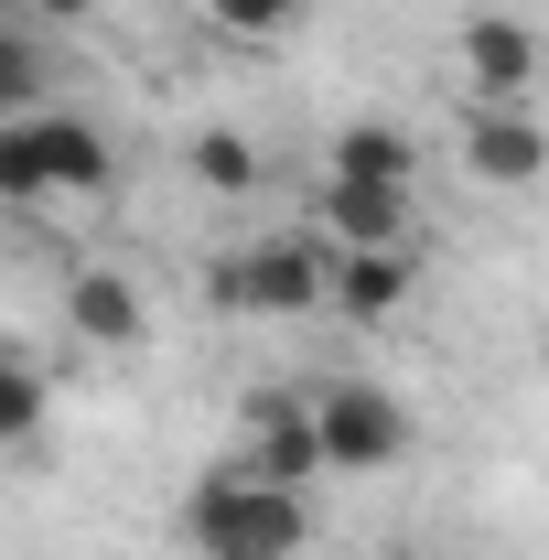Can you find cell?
<instances>
[{
	"instance_id": "obj_15",
	"label": "cell",
	"mask_w": 549,
	"mask_h": 560,
	"mask_svg": "<svg viewBox=\"0 0 549 560\" xmlns=\"http://www.w3.org/2000/svg\"><path fill=\"white\" fill-rule=\"evenodd\" d=\"M226 33H248V44H270V33H291L302 22V0H206Z\"/></svg>"
},
{
	"instance_id": "obj_3",
	"label": "cell",
	"mask_w": 549,
	"mask_h": 560,
	"mask_svg": "<svg viewBox=\"0 0 549 560\" xmlns=\"http://www.w3.org/2000/svg\"><path fill=\"white\" fill-rule=\"evenodd\" d=\"M206 302L215 313H270V324L324 313V302H335V248H324L313 226H302V237H270V248H237V259L206 270Z\"/></svg>"
},
{
	"instance_id": "obj_16",
	"label": "cell",
	"mask_w": 549,
	"mask_h": 560,
	"mask_svg": "<svg viewBox=\"0 0 549 560\" xmlns=\"http://www.w3.org/2000/svg\"><path fill=\"white\" fill-rule=\"evenodd\" d=\"M97 0H33V22H86Z\"/></svg>"
},
{
	"instance_id": "obj_10",
	"label": "cell",
	"mask_w": 549,
	"mask_h": 560,
	"mask_svg": "<svg viewBox=\"0 0 549 560\" xmlns=\"http://www.w3.org/2000/svg\"><path fill=\"white\" fill-rule=\"evenodd\" d=\"M464 75H475V97H528L539 86V33L506 22V11L464 22Z\"/></svg>"
},
{
	"instance_id": "obj_7",
	"label": "cell",
	"mask_w": 549,
	"mask_h": 560,
	"mask_svg": "<svg viewBox=\"0 0 549 560\" xmlns=\"http://www.w3.org/2000/svg\"><path fill=\"white\" fill-rule=\"evenodd\" d=\"M237 464H248V475H270V486H313V475H324L313 399H259V410H248V442H237Z\"/></svg>"
},
{
	"instance_id": "obj_8",
	"label": "cell",
	"mask_w": 549,
	"mask_h": 560,
	"mask_svg": "<svg viewBox=\"0 0 549 560\" xmlns=\"http://www.w3.org/2000/svg\"><path fill=\"white\" fill-rule=\"evenodd\" d=\"M66 324H75L97 355H130L140 335H151V302H140L130 270H75V280H66Z\"/></svg>"
},
{
	"instance_id": "obj_12",
	"label": "cell",
	"mask_w": 549,
	"mask_h": 560,
	"mask_svg": "<svg viewBox=\"0 0 549 560\" xmlns=\"http://www.w3.org/2000/svg\"><path fill=\"white\" fill-rule=\"evenodd\" d=\"M44 420H55V388H44V366H33L22 346H0V453H22Z\"/></svg>"
},
{
	"instance_id": "obj_2",
	"label": "cell",
	"mask_w": 549,
	"mask_h": 560,
	"mask_svg": "<svg viewBox=\"0 0 549 560\" xmlns=\"http://www.w3.org/2000/svg\"><path fill=\"white\" fill-rule=\"evenodd\" d=\"M119 151L75 108H22L0 119V206H66V195H108Z\"/></svg>"
},
{
	"instance_id": "obj_14",
	"label": "cell",
	"mask_w": 549,
	"mask_h": 560,
	"mask_svg": "<svg viewBox=\"0 0 549 560\" xmlns=\"http://www.w3.org/2000/svg\"><path fill=\"white\" fill-rule=\"evenodd\" d=\"M22 108H44V55L22 33H0V119H22Z\"/></svg>"
},
{
	"instance_id": "obj_18",
	"label": "cell",
	"mask_w": 549,
	"mask_h": 560,
	"mask_svg": "<svg viewBox=\"0 0 549 560\" xmlns=\"http://www.w3.org/2000/svg\"><path fill=\"white\" fill-rule=\"evenodd\" d=\"M539 377H549V346H539Z\"/></svg>"
},
{
	"instance_id": "obj_1",
	"label": "cell",
	"mask_w": 549,
	"mask_h": 560,
	"mask_svg": "<svg viewBox=\"0 0 549 560\" xmlns=\"http://www.w3.org/2000/svg\"><path fill=\"white\" fill-rule=\"evenodd\" d=\"M195 550L206 560H302L313 550V495L302 486H270V475H248V464H215L206 486H195Z\"/></svg>"
},
{
	"instance_id": "obj_11",
	"label": "cell",
	"mask_w": 549,
	"mask_h": 560,
	"mask_svg": "<svg viewBox=\"0 0 549 560\" xmlns=\"http://www.w3.org/2000/svg\"><path fill=\"white\" fill-rule=\"evenodd\" d=\"M335 173H355V184H420V151H410V130H388V119H355V130L335 140Z\"/></svg>"
},
{
	"instance_id": "obj_6",
	"label": "cell",
	"mask_w": 549,
	"mask_h": 560,
	"mask_svg": "<svg viewBox=\"0 0 549 560\" xmlns=\"http://www.w3.org/2000/svg\"><path fill=\"white\" fill-rule=\"evenodd\" d=\"M313 237H324V248H410V184L324 173V195H313Z\"/></svg>"
},
{
	"instance_id": "obj_17",
	"label": "cell",
	"mask_w": 549,
	"mask_h": 560,
	"mask_svg": "<svg viewBox=\"0 0 549 560\" xmlns=\"http://www.w3.org/2000/svg\"><path fill=\"white\" fill-rule=\"evenodd\" d=\"M377 560H431V550H377Z\"/></svg>"
},
{
	"instance_id": "obj_5",
	"label": "cell",
	"mask_w": 549,
	"mask_h": 560,
	"mask_svg": "<svg viewBox=\"0 0 549 560\" xmlns=\"http://www.w3.org/2000/svg\"><path fill=\"white\" fill-rule=\"evenodd\" d=\"M464 162H475L495 195H528L549 173V130L528 119V97H475L464 108Z\"/></svg>"
},
{
	"instance_id": "obj_4",
	"label": "cell",
	"mask_w": 549,
	"mask_h": 560,
	"mask_svg": "<svg viewBox=\"0 0 549 560\" xmlns=\"http://www.w3.org/2000/svg\"><path fill=\"white\" fill-rule=\"evenodd\" d=\"M313 431H324V475H388V464H410V442H420L410 399L377 388V377L313 388Z\"/></svg>"
},
{
	"instance_id": "obj_9",
	"label": "cell",
	"mask_w": 549,
	"mask_h": 560,
	"mask_svg": "<svg viewBox=\"0 0 549 560\" xmlns=\"http://www.w3.org/2000/svg\"><path fill=\"white\" fill-rule=\"evenodd\" d=\"M410 291H420L410 248H335V313L344 324H388Z\"/></svg>"
},
{
	"instance_id": "obj_13",
	"label": "cell",
	"mask_w": 549,
	"mask_h": 560,
	"mask_svg": "<svg viewBox=\"0 0 549 560\" xmlns=\"http://www.w3.org/2000/svg\"><path fill=\"white\" fill-rule=\"evenodd\" d=\"M184 162H195V184H206V195H248V184H259V151H248L237 130H195Z\"/></svg>"
}]
</instances>
